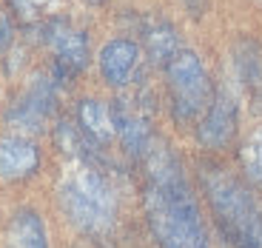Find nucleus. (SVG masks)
Instances as JSON below:
<instances>
[{
	"mask_svg": "<svg viewBox=\"0 0 262 248\" xmlns=\"http://www.w3.org/2000/svg\"><path fill=\"white\" fill-rule=\"evenodd\" d=\"M143 205L151 237L160 248H208L200 205L194 200L183 163L165 143L151 140L143 154Z\"/></svg>",
	"mask_w": 262,
	"mask_h": 248,
	"instance_id": "obj_1",
	"label": "nucleus"
},
{
	"mask_svg": "<svg viewBox=\"0 0 262 248\" xmlns=\"http://www.w3.org/2000/svg\"><path fill=\"white\" fill-rule=\"evenodd\" d=\"M200 183L225 240L234 248H262V205L248 183L223 166H200Z\"/></svg>",
	"mask_w": 262,
	"mask_h": 248,
	"instance_id": "obj_2",
	"label": "nucleus"
},
{
	"mask_svg": "<svg viewBox=\"0 0 262 248\" xmlns=\"http://www.w3.org/2000/svg\"><path fill=\"white\" fill-rule=\"evenodd\" d=\"M60 205L63 214L80 231L103 237L117 222V194L108 177L92 163H77L60 183Z\"/></svg>",
	"mask_w": 262,
	"mask_h": 248,
	"instance_id": "obj_3",
	"label": "nucleus"
},
{
	"mask_svg": "<svg viewBox=\"0 0 262 248\" xmlns=\"http://www.w3.org/2000/svg\"><path fill=\"white\" fill-rule=\"evenodd\" d=\"M165 83H168V94H171V114L180 126L196 123L211 106L216 92L203 60L191 49H180L165 63Z\"/></svg>",
	"mask_w": 262,
	"mask_h": 248,
	"instance_id": "obj_4",
	"label": "nucleus"
},
{
	"mask_svg": "<svg viewBox=\"0 0 262 248\" xmlns=\"http://www.w3.org/2000/svg\"><path fill=\"white\" fill-rule=\"evenodd\" d=\"M40 29H43V43L54 54V77L60 83L77 77L89 66V54H92L89 37L63 17H49L46 23H40Z\"/></svg>",
	"mask_w": 262,
	"mask_h": 248,
	"instance_id": "obj_5",
	"label": "nucleus"
},
{
	"mask_svg": "<svg viewBox=\"0 0 262 248\" xmlns=\"http://www.w3.org/2000/svg\"><path fill=\"white\" fill-rule=\"evenodd\" d=\"M239 126V103L228 89H216L211 106L196 120V140L208 151H223L234 143Z\"/></svg>",
	"mask_w": 262,
	"mask_h": 248,
	"instance_id": "obj_6",
	"label": "nucleus"
},
{
	"mask_svg": "<svg viewBox=\"0 0 262 248\" xmlns=\"http://www.w3.org/2000/svg\"><path fill=\"white\" fill-rule=\"evenodd\" d=\"M57 77H34V83L26 89V94L12 106L9 123L17 129H40L49 120L57 103Z\"/></svg>",
	"mask_w": 262,
	"mask_h": 248,
	"instance_id": "obj_7",
	"label": "nucleus"
},
{
	"mask_svg": "<svg viewBox=\"0 0 262 248\" xmlns=\"http://www.w3.org/2000/svg\"><path fill=\"white\" fill-rule=\"evenodd\" d=\"M112 114H114V131L117 140L125 146V151L134 157H143L151 146V126H148V114L145 106L140 100H114L112 103Z\"/></svg>",
	"mask_w": 262,
	"mask_h": 248,
	"instance_id": "obj_8",
	"label": "nucleus"
},
{
	"mask_svg": "<svg viewBox=\"0 0 262 248\" xmlns=\"http://www.w3.org/2000/svg\"><path fill=\"white\" fill-rule=\"evenodd\" d=\"M140 72V46L128 37H114L100 49V74L112 89H125Z\"/></svg>",
	"mask_w": 262,
	"mask_h": 248,
	"instance_id": "obj_9",
	"label": "nucleus"
},
{
	"mask_svg": "<svg viewBox=\"0 0 262 248\" xmlns=\"http://www.w3.org/2000/svg\"><path fill=\"white\" fill-rule=\"evenodd\" d=\"M40 169V149L26 134H6L0 137V180L17 183L29 180Z\"/></svg>",
	"mask_w": 262,
	"mask_h": 248,
	"instance_id": "obj_10",
	"label": "nucleus"
},
{
	"mask_svg": "<svg viewBox=\"0 0 262 248\" xmlns=\"http://www.w3.org/2000/svg\"><path fill=\"white\" fill-rule=\"evenodd\" d=\"M234 72L251 103L262 106V43L254 37H239L234 43Z\"/></svg>",
	"mask_w": 262,
	"mask_h": 248,
	"instance_id": "obj_11",
	"label": "nucleus"
},
{
	"mask_svg": "<svg viewBox=\"0 0 262 248\" xmlns=\"http://www.w3.org/2000/svg\"><path fill=\"white\" fill-rule=\"evenodd\" d=\"M77 129L83 131V137L92 146H108L117 131H114V114L112 106L103 100L85 97L77 103Z\"/></svg>",
	"mask_w": 262,
	"mask_h": 248,
	"instance_id": "obj_12",
	"label": "nucleus"
},
{
	"mask_svg": "<svg viewBox=\"0 0 262 248\" xmlns=\"http://www.w3.org/2000/svg\"><path fill=\"white\" fill-rule=\"evenodd\" d=\"M6 248H49L46 225L37 211L20 209L6 225Z\"/></svg>",
	"mask_w": 262,
	"mask_h": 248,
	"instance_id": "obj_13",
	"label": "nucleus"
},
{
	"mask_svg": "<svg viewBox=\"0 0 262 248\" xmlns=\"http://www.w3.org/2000/svg\"><path fill=\"white\" fill-rule=\"evenodd\" d=\"M143 46H145V54H148L151 63H160V66H165L183 49L180 46L177 29L168 20H148L145 23L143 26Z\"/></svg>",
	"mask_w": 262,
	"mask_h": 248,
	"instance_id": "obj_14",
	"label": "nucleus"
},
{
	"mask_svg": "<svg viewBox=\"0 0 262 248\" xmlns=\"http://www.w3.org/2000/svg\"><path fill=\"white\" fill-rule=\"evenodd\" d=\"M239 163L251 183L262 185V126L251 131L245 143L239 146Z\"/></svg>",
	"mask_w": 262,
	"mask_h": 248,
	"instance_id": "obj_15",
	"label": "nucleus"
},
{
	"mask_svg": "<svg viewBox=\"0 0 262 248\" xmlns=\"http://www.w3.org/2000/svg\"><path fill=\"white\" fill-rule=\"evenodd\" d=\"M9 3H12V12L17 14L23 23L40 26V23H46V14H49L54 0H9Z\"/></svg>",
	"mask_w": 262,
	"mask_h": 248,
	"instance_id": "obj_16",
	"label": "nucleus"
},
{
	"mask_svg": "<svg viewBox=\"0 0 262 248\" xmlns=\"http://www.w3.org/2000/svg\"><path fill=\"white\" fill-rule=\"evenodd\" d=\"M12 40H14L12 17H9V12H0V54H6L12 49Z\"/></svg>",
	"mask_w": 262,
	"mask_h": 248,
	"instance_id": "obj_17",
	"label": "nucleus"
},
{
	"mask_svg": "<svg viewBox=\"0 0 262 248\" xmlns=\"http://www.w3.org/2000/svg\"><path fill=\"white\" fill-rule=\"evenodd\" d=\"M183 6L188 9V14H194V17H203L205 9H208V0H183Z\"/></svg>",
	"mask_w": 262,
	"mask_h": 248,
	"instance_id": "obj_18",
	"label": "nucleus"
},
{
	"mask_svg": "<svg viewBox=\"0 0 262 248\" xmlns=\"http://www.w3.org/2000/svg\"><path fill=\"white\" fill-rule=\"evenodd\" d=\"M85 3H103V0H85Z\"/></svg>",
	"mask_w": 262,
	"mask_h": 248,
	"instance_id": "obj_19",
	"label": "nucleus"
}]
</instances>
